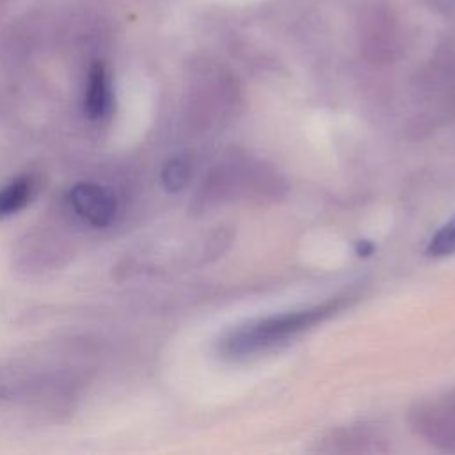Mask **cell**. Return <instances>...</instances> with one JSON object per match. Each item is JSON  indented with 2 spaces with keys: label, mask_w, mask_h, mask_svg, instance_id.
I'll return each mask as SVG.
<instances>
[{
  "label": "cell",
  "mask_w": 455,
  "mask_h": 455,
  "mask_svg": "<svg viewBox=\"0 0 455 455\" xmlns=\"http://www.w3.org/2000/svg\"><path fill=\"white\" fill-rule=\"evenodd\" d=\"M343 304L345 297H336L307 309L283 313L247 325H240L220 341V352L229 357L252 355L288 338H293L295 334L316 325L318 322H323L338 309H341Z\"/></svg>",
  "instance_id": "6da1fadb"
},
{
  "label": "cell",
  "mask_w": 455,
  "mask_h": 455,
  "mask_svg": "<svg viewBox=\"0 0 455 455\" xmlns=\"http://www.w3.org/2000/svg\"><path fill=\"white\" fill-rule=\"evenodd\" d=\"M284 188L286 185L281 176L265 164L245 156H229L228 162L210 172L201 201L208 206L231 197L274 199Z\"/></svg>",
  "instance_id": "7a4b0ae2"
},
{
  "label": "cell",
  "mask_w": 455,
  "mask_h": 455,
  "mask_svg": "<svg viewBox=\"0 0 455 455\" xmlns=\"http://www.w3.org/2000/svg\"><path fill=\"white\" fill-rule=\"evenodd\" d=\"M412 430L430 444L455 448V391L418 403L409 416Z\"/></svg>",
  "instance_id": "3957f363"
},
{
  "label": "cell",
  "mask_w": 455,
  "mask_h": 455,
  "mask_svg": "<svg viewBox=\"0 0 455 455\" xmlns=\"http://www.w3.org/2000/svg\"><path fill=\"white\" fill-rule=\"evenodd\" d=\"M66 203L73 215L91 228H108L117 215L116 196L100 183L80 181L75 183L66 196Z\"/></svg>",
  "instance_id": "277c9868"
},
{
  "label": "cell",
  "mask_w": 455,
  "mask_h": 455,
  "mask_svg": "<svg viewBox=\"0 0 455 455\" xmlns=\"http://www.w3.org/2000/svg\"><path fill=\"white\" fill-rule=\"evenodd\" d=\"M112 107L110 76L103 62H92L85 80L84 91V114L91 121L103 119Z\"/></svg>",
  "instance_id": "5b68a950"
},
{
  "label": "cell",
  "mask_w": 455,
  "mask_h": 455,
  "mask_svg": "<svg viewBox=\"0 0 455 455\" xmlns=\"http://www.w3.org/2000/svg\"><path fill=\"white\" fill-rule=\"evenodd\" d=\"M37 181L32 174H21L0 188V219L21 212L36 194Z\"/></svg>",
  "instance_id": "8992f818"
},
{
  "label": "cell",
  "mask_w": 455,
  "mask_h": 455,
  "mask_svg": "<svg viewBox=\"0 0 455 455\" xmlns=\"http://www.w3.org/2000/svg\"><path fill=\"white\" fill-rule=\"evenodd\" d=\"M331 448L329 451H375L379 446L375 444V439L370 437L366 432L359 430H341L332 434V437L327 441Z\"/></svg>",
  "instance_id": "52a82bcc"
},
{
  "label": "cell",
  "mask_w": 455,
  "mask_h": 455,
  "mask_svg": "<svg viewBox=\"0 0 455 455\" xmlns=\"http://www.w3.org/2000/svg\"><path fill=\"white\" fill-rule=\"evenodd\" d=\"M192 176V162L188 156H172L162 167V185L169 192L181 190Z\"/></svg>",
  "instance_id": "ba28073f"
},
{
  "label": "cell",
  "mask_w": 455,
  "mask_h": 455,
  "mask_svg": "<svg viewBox=\"0 0 455 455\" xmlns=\"http://www.w3.org/2000/svg\"><path fill=\"white\" fill-rule=\"evenodd\" d=\"M427 252L432 256H448L455 252V217L432 236Z\"/></svg>",
  "instance_id": "9c48e42d"
},
{
  "label": "cell",
  "mask_w": 455,
  "mask_h": 455,
  "mask_svg": "<svg viewBox=\"0 0 455 455\" xmlns=\"http://www.w3.org/2000/svg\"><path fill=\"white\" fill-rule=\"evenodd\" d=\"M0 391H2V384H0Z\"/></svg>",
  "instance_id": "30bf717a"
}]
</instances>
